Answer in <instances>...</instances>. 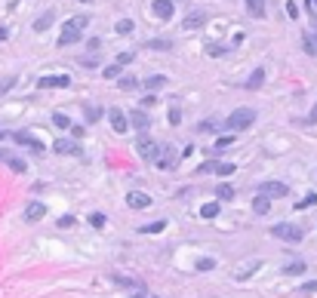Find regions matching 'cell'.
I'll return each instance as SVG.
<instances>
[{
    "label": "cell",
    "mask_w": 317,
    "mask_h": 298,
    "mask_svg": "<svg viewBox=\"0 0 317 298\" xmlns=\"http://www.w3.org/2000/svg\"><path fill=\"white\" fill-rule=\"evenodd\" d=\"M151 12H154L157 18H173V15H176V3H173V0H154V3H151Z\"/></svg>",
    "instance_id": "ba28073f"
},
{
    "label": "cell",
    "mask_w": 317,
    "mask_h": 298,
    "mask_svg": "<svg viewBox=\"0 0 317 298\" xmlns=\"http://www.w3.org/2000/svg\"><path fill=\"white\" fill-rule=\"evenodd\" d=\"M52 151H55V154H80L77 142H68V138H55V142H52Z\"/></svg>",
    "instance_id": "8fae6325"
},
{
    "label": "cell",
    "mask_w": 317,
    "mask_h": 298,
    "mask_svg": "<svg viewBox=\"0 0 317 298\" xmlns=\"http://www.w3.org/2000/svg\"><path fill=\"white\" fill-rule=\"evenodd\" d=\"M216 197H219V200H231V197H234V188H231V185H219V188H216Z\"/></svg>",
    "instance_id": "f1b7e54d"
},
{
    "label": "cell",
    "mask_w": 317,
    "mask_h": 298,
    "mask_svg": "<svg viewBox=\"0 0 317 298\" xmlns=\"http://www.w3.org/2000/svg\"><path fill=\"white\" fill-rule=\"evenodd\" d=\"M117 83H120V89H123V92H126V89H136V86H139V80H136V77H129V74H126V77H120Z\"/></svg>",
    "instance_id": "f546056e"
},
{
    "label": "cell",
    "mask_w": 317,
    "mask_h": 298,
    "mask_svg": "<svg viewBox=\"0 0 317 298\" xmlns=\"http://www.w3.org/2000/svg\"><path fill=\"white\" fill-rule=\"evenodd\" d=\"M166 83H170V80H166L163 74H154V77H148V80H145V86H148V92H151V89H163Z\"/></svg>",
    "instance_id": "d6986e66"
},
{
    "label": "cell",
    "mask_w": 317,
    "mask_h": 298,
    "mask_svg": "<svg viewBox=\"0 0 317 298\" xmlns=\"http://www.w3.org/2000/svg\"><path fill=\"white\" fill-rule=\"evenodd\" d=\"M305 268H308L305 262H290V265L284 268V274H287V277H299V274H305Z\"/></svg>",
    "instance_id": "ffe728a7"
},
{
    "label": "cell",
    "mask_w": 317,
    "mask_h": 298,
    "mask_svg": "<svg viewBox=\"0 0 317 298\" xmlns=\"http://www.w3.org/2000/svg\"><path fill=\"white\" fill-rule=\"evenodd\" d=\"M308 206H317V194H308L305 200H299V203H296V209H308Z\"/></svg>",
    "instance_id": "836d02e7"
},
{
    "label": "cell",
    "mask_w": 317,
    "mask_h": 298,
    "mask_svg": "<svg viewBox=\"0 0 317 298\" xmlns=\"http://www.w3.org/2000/svg\"><path fill=\"white\" fill-rule=\"evenodd\" d=\"M259 194H265L268 200H281V197H287V194H290V188H287L284 182H265V185L259 188Z\"/></svg>",
    "instance_id": "8992f818"
},
{
    "label": "cell",
    "mask_w": 317,
    "mask_h": 298,
    "mask_svg": "<svg viewBox=\"0 0 317 298\" xmlns=\"http://www.w3.org/2000/svg\"><path fill=\"white\" fill-rule=\"evenodd\" d=\"M305 9H308V15H311V22L317 25V0H305Z\"/></svg>",
    "instance_id": "8d00e7d4"
},
{
    "label": "cell",
    "mask_w": 317,
    "mask_h": 298,
    "mask_svg": "<svg viewBox=\"0 0 317 298\" xmlns=\"http://www.w3.org/2000/svg\"><path fill=\"white\" fill-rule=\"evenodd\" d=\"M136 151H139L142 160H154V163H157V151H160V148H157V142H151L145 132L136 138Z\"/></svg>",
    "instance_id": "277c9868"
},
{
    "label": "cell",
    "mask_w": 317,
    "mask_h": 298,
    "mask_svg": "<svg viewBox=\"0 0 317 298\" xmlns=\"http://www.w3.org/2000/svg\"><path fill=\"white\" fill-rule=\"evenodd\" d=\"M139 298H154V295H139Z\"/></svg>",
    "instance_id": "816d5d0a"
},
{
    "label": "cell",
    "mask_w": 317,
    "mask_h": 298,
    "mask_svg": "<svg viewBox=\"0 0 317 298\" xmlns=\"http://www.w3.org/2000/svg\"><path fill=\"white\" fill-rule=\"evenodd\" d=\"M247 12L253 18H265V0H247Z\"/></svg>",
    "instance_id": "e0dca14e"
},
{
    "label": "cell",
    "mask_w": 317,
    "mask_h": 298,
    "mask_svg": "<svg viewBox=\"0 0 317 298\" xmlns=\"http://www.w3.org/2000/svg\"><path fill=\"white\" fill-rule=\"evenodd\" d=\"M157 169H173V151H170V148L157 157Z\"/></svg>",
    "instance_id": "44dd1931"
},
{
    "label": "cell",
    "mask_w": 317,
    "mask_h": 298,
    "mask_svg": "<svg viewBox=\"0 0 317 298\" xmlns=\"http://www.w3.org/2000/svg\"><path fill=\"white\" fill-rule=\"evenodd\" d=\"M0 40H6V28H0Z\"/></svg>",
    "instance_id": "f907efd6"
},
{
    "label": "cell",
    "mask_w": 317,
    "mask_h": 298,
    "mask_svg": "<svg viewBox=\"0 0 317 298\" xmlns=\"http://www.w3.org/2000/svg\"><path fill=\"white\" fill-rule=\"evenodd\" d=\"M268 209H271V200H268L265 194H259V197L253 200V212H256V215H268Z\"/></svg>",
    "instance_id": "2e32d148"
},
{
    "label": "cell",
    "mask_w": 317,
    "mask_h": 298,
    "mask_svg": "<svg viewBox=\"0 0 317 298\" xmlns=\"http://www.w3.org/2000/svg\"><path fill=\"white\" fill-rule=\"evenodd\" d=\"M213 169H216V163H203V166H200L197 172H200V175H207V172H213Z\"/></svg>",
    "instance_id": "c3c4849f"
},
{
    "label": "cell",
    "mask_w": 317,
    "mask_h": 298,
    "mask_svg": "<svg viewBox=\"0 0 317 298\" xmlns=\"http://www.w3.org/2000/svg\"><path fill=\"white\" fill-rule=\"evenodd\" d=\"M52 123H55L59 129H68V126H71V120H68V114H52Z\"/></svg>",
    "instance_id": "1f68e13d"
},
{
    "label": "cell",
    "mask_w": 317,
    "mask_h": 298,
    "mask_svg": "<svg viewBox=\"0 0 317 298\" xmlns=\"http://www.w3.org/2000/svg\"><path fill=\"white\" fill-rule=\"evenodd\" d=\"M126 206H129V209H148V206H151V194H145V191H129V194H126Z\"/></svg>",
    "instance_id": "52a82bcc"
},
{
    "label": "cell",
    "mask_w": 317,
    "mask_h": 298,
    "mask_svg": "<svg viewBox=\"0 0 317 298\" xmlns=\"http://www.w3.org/2000/svg\"><path fill=\"white\" fill-rule=\"evenodd\" d=\"M52 22H55V12L49 9V12H43V15H40V18L34 22V31H46V28H49Z\"/></svg>",
    "instance_id": "ac0fdd59"
},
{
    "label": "cell",
    "mask_w": 317,
    "mask_h": 298,
    "mask_svg": "<svg viewBox=\"0 0 317 298\" xmlns=\"http://www.w3.org/2000/svg\"><path fill=\"white\" fill-rule=\"evenodd\" d=\"M108 123H111V129H114L117 135H123V132L129 129V117H126L120 108H111V111H108Z\"/></svg>",
    "instance_id": "5b68a950"
},
{
    "label": "cell",
    "mask_w": 317,
    "mask_h": 298,
    "mask_svg": "<svg viewBox=\"0 0 317 298\" xmlns=\"http://www.w3.org/2000/svg\"><path fill=\"white\" fill-rule=\"evenodd\" d=\"M203 22H207V12H203V9H194V12H188L185 28H188V31H194V28H200Z\"/></svg>",
    "instance_id": "4fadbf2b"
},
{
    "label": "cell",
    "mask_w": 317,
    "mask_h": 298,
    "mask_svg": "<svg viewBox=\"0 0 317 298\" xmlns=\"http://www.w3.org/2000/svg\"><path fill=\"white\" fill-rule=\"evenodd\" d=\"M271 237H277V240H284V243H302V237H305V231H302L299 225H290V222H281V225H274V228H271Z\"/></svg>",
    "instance_id": "3957f363"
},
{
    "label": "cell",
    "mask_w": 317,
    "mask_h": 298,
    "mask_svg": "<svg viewBox=\"0 0 317 298\" xmlns=\"http://www.w3.org/2000/svg\"><path fill=\"white\" fill-rule=\"evenodd\" d=\"M253 123H256V111H253V108H237V111H231V117H225V129H228V132L250 129Z\"/></svg>",
    "instance_id": "7a4b0ae2"
},
{
    "label": "cell",
    "mask_w": 317,
    "mask_h": 298,
    "mask_svg": "<svg viewBox=\"0 0 317 298\" xmlns=\"http://www.w3.org/2000/svg\"><path fill=\"white\" fill-rule=\"evenodd\" d=\"M154 102H157V95H145V98H142V108H154Z\"/></svg>",
    "instance_id": "7dc6e473"
},
{
    "label": "cell",
    "mask_w": 317,
    "mask_h": 298,
    "mask_svg": "<svg viewBox=\"0 0 317 298\" xmlns=\"http://www.w3.org/2000/svg\"><path fill=\"white\" fill-rule=\"evenodd\" d=\"M12 86H15V77H6V80H0V98H3V95L12 89Z\"/></svg>",
    "instance_id": "e575fe53"
},
{
    "label": "cell",
    "mask_w": 317,
    "mask_h": 298,
    "mask_svg": "<svg viewBox=\"0 0 317 298\" xmlns=\"http://www.w3.org/2000/svg\"><path fill=\"white\" fill-rule=\"evenodd\" d=\"M9 157H12V154H9V151H6V148H0V163H6V160H9Z\"/></svg>",
    "instance_id": "681fc988"
},
{
    "label": "cell",
    "mask_w": 317,
    "mask_h": 298,
    "mask_svg": "<svg viewBox=\"0 0 317 298\" xmlns=\"http://www.w3.org/2000/svg\"><path fill=\"white\" fill-rule=\"evenodd\" d=\"M170 123H173V126H179V123H182V114H179V111H176V108H173V111H170Z\"/></svg>",
    "instance_id": "ee69618b"
},
{
    "label": "cell",
    "mask_w": 317,
    "mask_h": 298,
    "mask_svg": "<svg viewBox=\"0 0 317 298\" xmlns=\"http://www.w3.org/2000/svg\"><path fill=\"white\" fill-rule=\"evenodd\" d=\"M68 83H71V80H68L65 74H59V77H40V80H37L40 89H52V86H55V89H65Z\"/></svg>",
    "instance_id": "30bf717a"
},
{
    "label": "cell",
    "mask_w": 317,
    "mask_h": 298,
    "mask_svg": "<svg viewBox=\"0 0 317 298\" xmlns=\"http://www.w3.org/2000/svg\"><path fill=\"white\" fill-rule=\"evenodd\" d=\"M287 15H290V18H299V6H296V3H293V0H290V3H287Z\"/></svg>",
    "instance_id": "60d3db41"
},
{
    "label": "cell",
    "mask_w": 317,
    "mask_h": 298,
    "mask_svg": "<svg viewBox=\"0 0 317 298\" xmlns=\"http://www.w3.org/2000/svg\"><path fill=\"white\" fill-rule=\"evenodd\" d=\"M43 215H46V206H43V203H37V200L28 203V209H25V218H28V222H40Z\"/></svg>",
    "instance_id": "7c38bea8"
},
{
    "label": "cell",
    "mask_w": 317,
    "mask_h": 298,
    "mask_svg": "<svg viewBox=\"0 0 317 298\" xmlns=\"http://www.w3.org/2000/svg\"><path fill=\"white\" fill-rule=\"evenodd\" d=\"M197 132H219V120H203V123H197Z\"/></svg>",
    "instance_id": "484cf974"
},
{
    "label": "cell",
    "mask_w": 317,
    "mask_h": 298,
    "mask_svg": "<svg viewBox=\"0 0 317 298\" xmlns=\"http://www.w3.org/2000/svg\"><path fill=\"white\" fill-rule=\"evenodd\" d=\"M133 31V18H123V22H117V34H129Z\"/></svg>",
    "instance_id": "d590c367"
},
{
    "label": "cell",
    "mask_w": 317,
    "mask_h": 298,
    "mask_svg": "<svg viewBox=\"0 0 317 298\" xmlns=\"http://www.w3.org/2000/svg\"><path fill=\"white\" fill-rule=\"evenodd\" d=\"M129 62H133V52H120L117 55V65H129Z\"/></svg>",
    "instance_id": "7bdbcfd3"
},
{
    "label": "cell",
    "mask_w": 317,
    "mask_h": 298,
    "mask_svg": "<svg viewBox=\"0 0 317 298\" xmlns=\"http://www.w3.org/2000/svg\"><path fill=\"white\" fill-rule=\"evenodd\" d=\"M228 145H234V135H231V132H225V135H219V142H216V151H225Z\"/></svg>",
    "instance_id": "4dcf8cb0"
},
{
    "label": "cell",
    "mask_w": 317,
    "mask_h": 298,
    "mask_svg": "<svg viewBox=\"0 0 317 298\" xmlns=\"http://www.w3.org/2000/svg\"><path fill=\"white\" fill-rule=\"evenodd\" d=\"M148 46H151V49H170L173 43H170V40H151Z\"/></svg>",
    "instance_id": "ab89813d"
},
{
    "label": "cell",
    "mask_w": 317,
    "mask_h": 298,
    "mask_svg": "<svg viewBox=\"0 0 317 298\" xmlns=\"http://www.w3.org/2000/svg\"><path fill=\"white\" fill-rule=\"evenodd\" d=\"M120 71H123V65H117V62H114V65H108V68L102 71V77H108V80H114V77H120Z\"/></svg>",
    "instance_id": "d4e9b609"
},
{
    "label": "cell",
    "mask_w": 317,
    "mask_h": 298,
    "mask_svg": "<svg viewBox=\"0 0 317 298\" xmlns=\"http://www.w3.org/2000/svg\"><path fill=\"white\" fill-rule=\"evenodd\" d=\"M207 52H210V55H222V52H225V46H216V43H213V46H207Z\"/></svg>",
    "instance_id": "bcb514c9"
},
{
    "label": "cell",
    "mask_w": 317,
    "mask_h": 298,
    "mask_svg": "<svg viewBox=\"0 0 317 298\" xmlns=\"http://www.w3.org/2000/svg\"><path fill=\"white\" fill-rule=\"evenodd\" d=\"M86 25H89L86 15H74V18H68L65 28H62V34H59V46H74V43H80Z\"/></svg>",
    "instance_id": "6da1fadb"
},
{
    "label": "cell",
    "mask_w": 317,
    "mask_h": 298,
    "mask_svg": "<svg viewBox=\"0 0 317 298\" xmlns=\"http://www.w3.org/2000/svg\"><path fill=\"white\" fill-rule=\"evenodd\" d=\"M89 225H92V228H105V225H108V218H105L102 212H92V215H89Z\"/></svg>",
    "instance_id": "d6a6232c"
},
{
    "label": "cell",
    "mask_w": 317,
    "mask_h": 298,
    "mask_svg": "<svg viewBox=\"0 0 317 298\" xmlns=\"http://www.w3.org/2000/svg\"><path fill=\"white\" fill-rule=\"evenodd\" d=\"M213 268H216L213 259H200V262H197V271H213Z\"/></svg>",
    "instance_id": "f35d334b"
},
{
    "label": "cell",
    "mask_w": 317,
    "mask_h": 298,
    "mask_svg": "<svg viewBox=\"0 0 317 298\" xmlns=\"http://www.w3.org/2000/svg\"><path fill=\"white\" fill-rule=\"evenodd\" d=\"M219 215V203H203L200 206V218H216Z\"/></svg>",
    "instance_id": "7402d4cb"
},
{
    "label": "cell",
    "mask_w": 317,
    "mask_h": 298,
    "mask_svg": "<svg viewBox=\"0 0 317 298\" xmlns=\"http://www.w3.org/2000/svg\"><path fill=\"white\" fill-rule=\"evenodd\" d=\"M74 225H77L74 215H62V218H59V228H74Z\"/></svg>",
    "instance_id": "74e56055"
},
{
    "label": "cell",
    "mask_w": 317,
    "mask_h": 298,
    "mask_svg": "<svg viewBox=\"0 0 317 298\" xmlns=\"http://www.w3.org/2000/svg\"><path fill=\"white\" fill-rule=\"evenodd\" d=\"M302 43H305V52H308V55H317V34H305Z\"/></svg>",
    "instance_id": "cb8c5ba5"
},
{
    "label": "cell",
    "mask_w": 317,
    "mask_h": 298,
    "mask_svg": "<svg viewBox=\"0 0 317 298\" xmlns=\"http://www.w3.org/2000/svg\"><path fill=\"white\" fill-rule=\"evenodd\" d=\"M234 169H237V166H234V163H216V169H213V172H216V175H222V178H225V175H231V172H234Z\"/></svg>",
    "instance_id": "83f0119b"
},
{
    "label": "cell",
    "mask_w": 317,
    "mask_h": 298,
    "mask_svg": "<svg viewBox=\"0 0 317 298\" xmlns=\"http://www.w3.org/2000/svg\"><path fill=\"white\" fill-rule=\"evenodd\" d=\"M302 292H305V295H311V292H317V280H311V283H305V286H302Z\"/></svg>",
    "instance_id": "f6af8a7d"
},
{
    "label": "cell",
    "mask_w": 317,
    "mask_h": 298,
    "mask_svg": "<svg viewBox=\"0 0 317 298\" xmlns=\"http://www.w3.org/2000/svg\"><path fill=\"white\" fill-rule=\"evenodd\" d=\"M262 83H265V68H256V71L247 77V89H250V92H256Z\"/></svg>",
    "instance_id": "5bb4252c"
},
{
    "label": "cell",
    "mask_w": 317,
    "mask_h": 298,
    "mask_svg": "<svg viewBox=\"0 0 317 298\" xmlns=\"http://www.w3.org/2000/svg\"><path fill=\"white\" fill-rule=\"evenodd\" d=\"M6 163H9V169H12V172H28V163H25V160H18V157H9Z\"/></svg>",
    "instance_id": "4316f807"
},
{
    "label": "cell",
    "mask_w": 317,
    "mask_h": 298,
    "mask_svg": "<svg viewBox=\"0 0 317 298\" xmlns=\"http://www.w3.org/2000/svg\"><path fill=\"white\" fill-rule=\"evenodd\" d=\"M129 126H136V129H142V132H145V129L151 126V117H148V111H145V108H136V111L129 114Z\"/></svg>",
    "instance_id": "9c48e42d"
},
{
    "label": "cell",
    "mask_w": 317,
    "mask_h": 298,
    "mask_svg": "<svg viewBox=\"0 0 317 298\" xmlns=\"http://www.w3.org/2000/svg\"><path fill=\"white\" fill-rule=\"evenodd\" d=\"M163 228H166V222H151V225H142L139 234H160Z\"/></svg>",
    "instance_id": "603a6c76"
},
{
    "label": "cell",
    "mask_w": 317,
    "mask_h": 298,
    "mask_svg": "<svg viewBox=\"0 0 317 298\" xmlns=\"http://www.w3.org/2000/svg\"><path fill=\"white\" fill-rule=\"evenodd\" d=\"M302 123H308V126H314V123H317V105L311 108V111H308V117H305Z\"/></svg>",
    "instance_id": "b9f144b4"
},
{
    "label": "cell",
    "mask_w": 317,
    "mask_h": 298,
    "mask_svg": "<svg viewBox=\"0 0 317 298\" xmlns=\"http://www.w3.org/2000/svg\"><path fill=\"white\" fill-rule=\"evenodd\" d=\"M12 138H15L18 145H25V148H34V151H43V145H40V142H37L34 135H28V132H15Z\"/></svg>",
    "instance_id": "9a60e30c"
}]
</instances>
